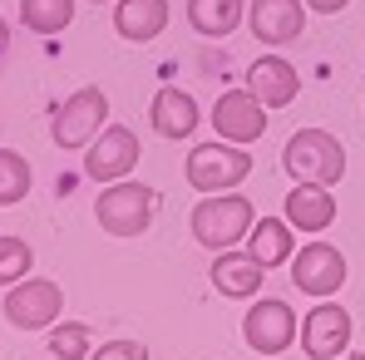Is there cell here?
I'll use <instances>...</instances> for the list:
<instances>
[{"label":"cell","instance_id":"obj_21","mask_svg":"<svg viewBox=\"0 0 365 360\" xmlns=\"http://www.w3.org/2000/svg\"><path fill=\"white\" fill-rule=\"evenodd\" d=\"M94 331L84 321H55L50 326V356L55 360H89L94 356Z\"/></svg>","mask_w":365,"mask_h":360},{"label":"cell","instance_id":"obj_11","mask_svg":"<svg viewBox=\"0 0 365 360\" xmlns=\"http://www.w3.org/2000/svg\"><path fill=\"white\" fill-rule=\"evenodd\" d=\"M351 346V311L341 301H321L311 306L302 321V351L311 360H336Z\"/></svg>","mask_w":365,"mask_h":360},{"label":"cell","instance_id":"obj_24","mask_svg":"<svg viewBox=\"0 0 365 360\" xmlns=\"http://www.w3.org/2000/svg\"><path fill=\"white\" fill-rule=\"evenodd\" d=\"M89 360H148V346L143 341H104V346H94Z\"/></svg>","mask_w":365,"mask_h":360},{"label":"cell","instance_id":"obj_8","mask_svg":"<svg viewBox=\"0 0 365 360\" xmlns=\"http://www.w3.org/2000/svg\"><path fill=\"white\" fill-rule=\"evenodd\" d=\"M292 282L302 297H336L346 287V257L331 242H306L302 252L292 257Z\"/></svg>","mask_w":365,"mask_h":360},{"label":"cell","instance_id":"obj_13","mask_svg":"<svg viewBox=\"0 0 365 360\" xmlns=\"http://www.w3.org/2000/svg\"><path fill=\"white\" fill-rule=\"evenodd\" d=\"M148 123H153L158 138H173V143H178V138H192V133H197L202 114H197V104H192L187 89L163 84V89L153 94V104H148Z\"/></svg>","mask_w":365,"mask_h":360},{"label":"cell","instance_id":"obj_22","mask_svg":"<svg viewBox=\"0 0 365 360\" xmlns=\"http://www.w3.org/2000/svg\"><path fill=\"white\" fill-rule=\"evenodd\" d=\"M30 197V163L15 148H0V207H15Z\"/></svg>","mask_w":365,"mask_h":360},{"label":"cell","instance_id":"obj_12","mask_svg":"<svg viewBox=\"0 0 365 360\" xmlns=\"http://www.w3.org/2000/svg\"><path fill=\"white\" fill-rule=\"evenodd\" d=\"M247 30L262 45H292L306 30V0H252L247 5Z\"/></svg>","mask_w":365,"mask_h":360},{"label":"cell","instance_id":"obj_4","mask_svg":"<svg viewBox=\"0 0 365 360\" xmlns=\"http://www.w3.org/2000/svg\"><path fill=\"white\" fill-rule=\"evenodd\" d=\"M187 182L197 187V192H232L237 182H247L252 173V153H247L242 143H197L192 153H187Z\"/></svg>","mask_w":365,"mask_h":360},{"label":"cell","instance_id":"obj_25","mask_svg":"<svg viewBox=\"0 0 365 360\" xmlns=\"http://www.w3.org/2000/svg\"><path fill=\"white\" fill-rule=\"evenodd\" d=\"M351 0H306V10H316V15H336V10H346Z\"/></svg>","mask_w":365,"mask_h":360},{"label":"cell","instance_id":"obj_18","mask_svg":"<svg viewBox=\"0 0 365 360\" xmlns=\"http://www.w3.org/2000/svg\"><path fill=\"white\" fill-rule=\"evenodd\" d=\"M247 252H252L267 272L282 267V262H292V257H297V232H292V222H287V217H257L252 232H247Z\"/></svg>","mask_w":365,"mask_h":360},{"label":"cell","instance_id":"obj_27","mask_svg":"<svg viewBox=\"0 0 365 360\" xmlns=\"http://www.w3.org/2000/svg\"><path fill=\"white\" fill-rule=\"evenodd\" d=\"M351 360H365V351H361V356H351Z\"/></svg>","mask_w":365,"mask_h":360},{"label":"cell","instance_id":"obj_15","mask_svg":"<svg viewBox=\"0 0 365 360\" xmlns=\"http://www.w3.org/2000/svg\"><path fill=\"white\" fill-rule=\"evenodd\" d=\"M262 277H267V267H262L252 252H237V247L217 252V262H212V287H217L222 297H232V301L257 297V292H262Z\"/></svg>","mask_w":365,"mask_h":360},{"label":"cell","instance_id":"obj_19","mask_svg":"<svg viewBox=\"0 0 365 360\" xmlns=\"http://www.w3.org/2000/svg\"><path fill=\"white\" fill-rule=\"evenodd\" d=\"M247 0H187V25L202 35V40H222L242 25Z\"/></svg>","mask_w":365,"mask_h":360},{"label":"cell","instance_id":"obj_20","mask_svg":"<svg viewBox=\"0 0 365 360\" xmlns=\"http://www.w3.org/2000/svg\"><path fill=\"white\" fill-rule=\"evenodd\" d=\"M20 20L35 35H60L74 20V0H20Z\"/></svg>","mask_w":365,"mask_h":360},{"label":"cell","instance_id":"obj_26","mask_svg":"<svg viewBox=\"0 0 365 360\" xmlns=\"http://www.w3.org/2000/svg\"><path fill=\"white\" fill-rule=\"evenodd\" d=\"M10 50V25H5V15H0V55Z\"/></svg>","mask_w":365,"mask_h":360},{"label":"cell","instance_id":"obj_16","mask_svg":"<svg viewBox=\"0 0 365 360\" xmlns=\"http://www.w3.org/2000/svg\"><path fill=\"white\" fill-rule=\"evenodd\" d=\"M282 217L297 222L302 232H326V227L336 222V197H331V187H321V182H297V187L287 192Z\"/></svg>","mask_w":365,"mask_h":360},{"label":"cell","instance_id":"obj_1","mask_svg":"<svg viewBox=\"0 0 365 360\" xmlns=\"http://www.w3.org/2000/svg\"><path fill=\"white\" fill-rule=\"evenodd\" d=\"M187 222H192V237L202 242L207 252H227V247L247 242L252 222H257V207L247 202L237 187L232 192H202V202L192 207Z\"/></svg>","mask_w":365,"mask_h":360},{"label":"cell","instance_id":"obj_14","mask_svg":"<svg viewBox=\"0 0 365 360\" xmlns=\"http://www.w3.org/2000/svg\"><path fill=\"white\" fill-rule=\"evenodd\" d=\"M247 89H252L267 109H287V104L297 99L302 79H297V64H287L282 55H262V60L247 69Z\"/></svg>","mask_w":365,"mask_h":360},{"label":"cell","instance_id":"obj_7","mask_svg":"<svg viewBox=\"0 0 365 360\" xmlns=\"http://www.w3.org/2000/svg\"><path fill=\"white\" fill-rule=\"evenodd\" d=\"M138 153H143V143H138L133 128H123V123H104L99 138L84 148V178L119 182V178H128V173L138 168Z\"/></svg>","mask_w":365,"mask_h":360},{"label":"cell","instance_id":"obj_6","mask_svg":"<svg viewBox=\"0 0 365 360\" xmlns=\"http://www.w3.org/2000/svg\"><path fill=\"white\" fill-rule=\"evenodd\" d=\"M0 311H5V321H10L15 331H45V326L60 321L64 292H60V282H50V277H25V282H15V287H5Z\"/></svg>","mask_w":365,"mask_h":360},{"label":"cell","instance_id":"obj_2","mask_svg":"<svg viewBox=\"0 0 365 360\" xmlns=\"http://www.w3.org/2000/svg\"><path fill=\"white\" fill-rule=\"evenodd\" d=\"M282 168L297 182H331L346 178V143L326 128H297L287 143H282Z\"/></svg>","mask_w":365,"mask_h":360},{"label":"cell","instance_id":"obj_17","mask_svg":"<svg viewBox=\"0 0 365 360\" xmlns=\"http://www.w3.org/2000/svg\"><path fill=\"white\" fill-rule=\"evenodd\" d=\"M168 25V0H114V30L128 45L158 40Z\"/></svg>","mask_w":365,"mask_h":360},{"label":"cell","instance_id":"obj_23","mask_svg":"<svg viewBox=\"0 0 365 360\" xmlns=\"http://www.w3.org/2000/svg\"><path fill=\"white\" fill-rule=\"evenodd\" d=\"M30 267H35L30 242H25V237H0V287L25 282V277H30Z\"/></svg>","mask_w":365,"mask_h":360},{"label":"cell","instance_id":"obj_28","mask_svg":"<svg viewBox=\"0 0 365 360\" xmlns=\"http://www.w3.org/2000/svg\"><path fill=\"white\" fill-rule=\"evenodd\" d=\"M94 5H104V0H94Z\"/></svg>","mask_w":365,"mask_h":360},{"label":"cell","instance_id":"obj_9","mask_svg":"<svg viewBox=\"0 0 365 360\" xmlns=\"http://www.w3.org/2000/svg\"><path fill=\"white\" fill-rule=\"evenodd\" d=\"M242 341L257 356H282L297 341V311L287 301H252L242 316Z\"/></svg>","mask_w":365,"mask_h":360},{"label":"cell","instance_id":"obj_5","mask_svg":"<svg viewBox=\"0 0 365 360\" xmlns=\"http://www.w3.org/2000/svg\"><path fill=\"white\" fill-rule=\"evenodd\" d=\"M104 119H109V94H104L99 84H84V89H74L60 109H55L50 138H55L60 148H89V143L99 138Z\"/></svg>","mask_w":365,"mask_h":360},{"label":"cell","instance_id":"obj_3","mask_svg":"<svg viewBox=\"0 0 365 360\" xmlns=\"http://www.w3.org/2000/svg\"><path fill=\"white\" fill-rule=\"evenodd\" d=\"M153 212H158V192L148 182H109L94 202V222L99 232L109 237H143L153 227Z\"/></svg>","mask_w":365,"mask_h":360},{"label":"cell","instance_id":"obj_10","mask_svg":"<svg viewBox=\"0 0 365 360\" xmlns=\"http://www.w3.org/2000/svg\"><path fill=\"white\" fill-rule=\"evenodd\" d=\"M267 104L252 94V89H227L217 104H212V128H217V138H227V143H257L262 133H267Z\"/></svg>","mask_w":365,"mask_h":360}]
</instances>
